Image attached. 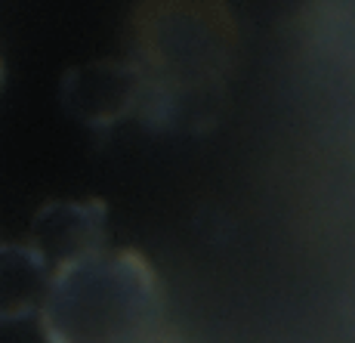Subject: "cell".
Masks as SVG:
<instances>
[{
	"label": "cell",
	"mask_w": 355,
	"mask_h": 343,
	"mask_svg": "<svg viewBox=\"0 0 355 343\" xmlns=\"http://www.w3.org/2000/svg\"><path fill=\"white\" fill-rule=\"evenodd\" d=\"M130 34V59L142 72L136 121L152 133L214 127L241 47L226 0H139Z\"/></svg>",
	"instance_id": "obj_1"
},
{
	"label": "cell",
	"mask_w": 355,
	"mask_h": 343,
	"mask_svg": "<svg viewBox=\"0 0 355 343\" xmlns=\"http://www.w3.org/2000/svg\"><path fill=\"white\" fill-rule=\"evenodd\" d=\"M161 310V276L146 253L102 248L53 276L37 315L46 343H136Z\"/></svg>",
	"instance_id": "obj_2"
},
{
	"label": "cell",
	"mask_w": 355,
	"mask_h": 343,
	"mask_svg": "<svg viewBox=\"0 0 355 343\" xmlns=\"http://www.w3.org/2000/svg\"><path fill=\"white\" fill-rule=\"evenodd\" d=\"M59 102L68 118L105 136L139 115L142 72L133 59H93L74 65L59 81Z\"/></svg>",
	"instance_id": "obj_3"
},
{
	"label": "cell",
	"mask_w": 355,
	"mask_h": 343,
	"mask_svg": "<svg viewBox=\"0 0 355 343\" xmlns=\"http://www.w3.org/2000/svg\"><path fill=\"white\" fill-rule=\"evenodd\" d=\"M108 204L99 198H65L50 201L34 214L31 232L25 238L46 260L50 272L108 248Z\"/></svg>",
	"instance_id": "obj_4"
},
{
	"label": "cell",
	"mask_w": 355,
	"mask_h": 343,
	"mask_svg": "<svg viewBox=\"0 0 355 343\" xmlns=\"http://www.w3.org/2000/svg\"><path fill=\"white\" fill-rule=\"evenodd\" d=\"M53 272L28 238L0 242V325L40 312Z\"/></svg>",
	"instance_id": "obj_5"
},
{
	"label": "cell",
	"mask_w": 355,
	"mask_h": 343,
	"mask_svg": "<svg viewBox=\"0 0 355 343\" xmlns=\"http://www.w3.org/2000/svg\"><path fill=\"white\" fill-rule=\"evenodd\" d=\"M3 81H6V65H3V59H0V90H3Z\"/></svg>",
	"instance_id": "obj_6"
}]
</instances>
